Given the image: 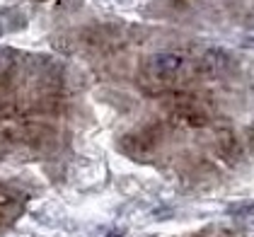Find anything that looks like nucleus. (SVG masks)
Here are the masks:
<instances>
[{
  "label": "nucleus",
  "mask_w": 254,
  "mask_h": 237,
  "mask_svg": "<svg viewBox=\"0 0 254 237\" xmlns=\"http://www.w3.org/2000/svg\"><path fill=\"white\" fill-rule=\"evenodd\" d=\"M198 73H203V68L198 63L189 60L182 54H175V51H162V54H150L143 60L140 82L150 92H162V90L187 85Z\"/></svg>",
  "instance_id": "f257e3e1"
},
{
  "label": "nucleus",
  "mask_w": 254,
  "mask_h": 237,
  "mask_svg": "<svg viewBox=\"0 0 254 237\" xmlns=\"http://www.w3.org/2000/svg\"><path fill=\"white\" fill-rule=\"evenodd\" d=\"M172 107H175L177 118L184 121V123H191V126H203L211 118V112H208L206 102H198L196 97L179 95V99H177Z\"/></svg>",
  "instance_id": "f03ea898"
},
{
  "label": "nucleus",
  "mask_w": 254,
  "mask_h": 237,
  "mask_svg": "<svg viewBox=\"0 0 254 237\" xmlns=\"http://www.w3.org/2000/svg\"><path fill=\"white\" fill-rule=\"evenodd\" d=\"M250 138H252V143H254V126H252V131H250Z\"/></svg>",
  "instance_id": "7ed1b4c3"
},
{
  "label": "nucleus",
  "mask_w": 254,
  "mask_h": 237,
  "mask_svg": "<svg viewBox=\"0 0 254 237\" xmlns=\"http://www.w3.org/2000/svg\"><path fill=\"white\" fill-rule=\"evenodd\" d=\"M107 237H124V235H119V233H112V235H107Z\"/></svg>",
  "instance_id": "20e7f679"
}]
</instances>
